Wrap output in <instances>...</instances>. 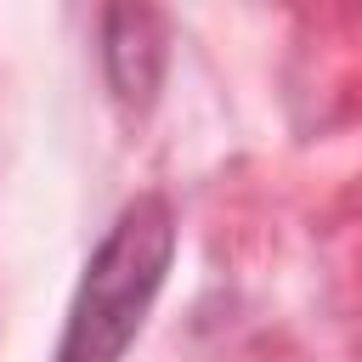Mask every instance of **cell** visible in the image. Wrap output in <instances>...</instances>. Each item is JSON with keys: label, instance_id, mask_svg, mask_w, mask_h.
Here are the masks:
<instances>
[{"label": "cell", "instance_id": "cell-1", "mask_svg": "<svg viewBox=\"0 0 362 362\" xmlns=\"http://www.w3.org/2000/svg\"><path fill=\"white\" fill-rule=\"evenodd\" d=\"M175 260V209L164 192H141L130 198L107 238L96 243V255L85 260V277L74 288L62 339L51 362H119L130 351V339L141 334L164 272Z\"/></svg>", "mask_w": 362, "mask_h": 362}, {"label": "cell", "instance_id": "cell-2", "mask_svg": "<svg viewBox=\"0 0 362 362\" xmlns=\"http://www.w3.org/2000/svg\"><path fill=\"white\" fill-rule=\"evenodd\" d=\"M102 74L124 107L147 113L158 79H164V17L147 6L102 11Z\"/></svg>", "mask_w": 362, "mask_h": 362}]
</instances>
